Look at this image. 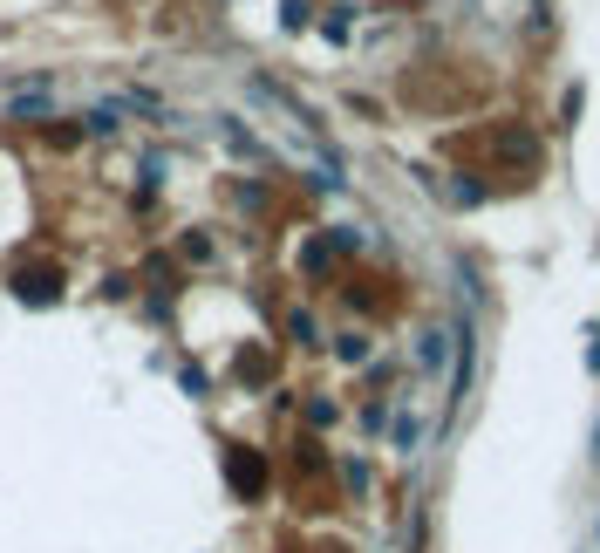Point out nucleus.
<instances>
[{"label": "nucleus", "instance_id": "obj_1", "mask_svg": "<svg viewBox=\"0 0 600 553\" xmlns=\"http://www.w3.org/2000/svg\"><path fill=\"white\" fill-rule=\"evenodd\" d=\"M14 294L21 301H55L62 294V274L55 267H28V274H14Z\"/></svg>", "mask_w": 600, "mask_h": 553}, {"label": "nucleus", "instance_id": "obj_3", "mask_svg": "<svg viewBox=\"0 0 600 553\" xmlns=\"http://www.w3.org/2000/svg\"><path fill=\"white\" fill-rule=\"evenodd\" d=\"M594 533H600V526H594Z\"/></svg>", "mask_w": 600, "mask_h": 553}, {"label": "nucleus", "instance_id": "obj_2", "mask_svg": "<svg viewBox=\"0 0 600 553\" xmlns=\"http://www.w3.org/2000/svg\"><path fill=\"white\" fill-rule=\"evenodd\" d=\"M232 485H239V492H260V485H266V465H253V458L239 451V458H232Z\"/></svg>", "mask_w": 600, "mask_h": 553}]
</instances>
